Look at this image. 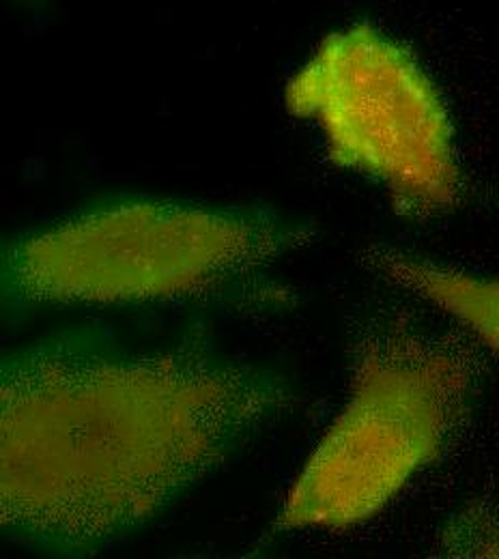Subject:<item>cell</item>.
<instances>
[{
	"label": "cell",
	"mask_w": 499,
	"mask_h": 559,
	"mask_svg": "<svg viewBox=\"0 0 499 559\" xmlns=\"http://www.w3.org/2000/svg\"><path fill=\"white\" fill-rule=\"evenodd\" d=\"M352 366V394L288 490L274 534L347 530L379 514L470 414L474 364L448 341L375 325L357 341Z\"/></svg>",
	"instance_id": "3957f363"
},
{
	"label": "cell",
	"mask_w": 499,
	"mask_h": 559,
	"mask_svg": "<svg viewBox=\"0 0 499 559\" xmlns=\"http://www.w3.org/2000/svg\"><path fill=\"white\" fill-rule=\"evenodd\" d=\"M439 545L454 558H499V506L461 510L445 523Z\"/></svg>",
	"instance_id": "8992f818"
},
{
	"label": "cell",
	"mask_w": 499,
	"mask_h": 559,
	"mask_svg": "<svg viewBox=\"0 0 499 559\" xmlns=\"http://www.w3.org/2000/svg\"><path fill=\"white\" fill-rule=\"evenodd\" d=\"M288 112L319 126L338 168L379 181L409 217L461 199L454 130L416 57L370 24L328 35L286 84Z\"/></svg>",
	"instance_id": "277c9868"
},
{
	"label": "cell",
	"mask_w": 499,
	"mask_h": 559,
	"mask_svg": "<svg viewBox=\"0 0 499 559\" xmlns=\"http://www.w3.org/2000/svg\"><path fill=\"white\" fill-rule=\"evenodd\" d=\"M285 372L199 334L130 345L70 325L0 364V525L9 543L86 558L141 534L290 416Z\"/></svg>",
	"instance_id": "6da1fadb"
},
{
	"label": "cell",
	"mask_w": 499,
	"mask_h": 559,
	"mask_svg": "<svg viewBox=\"0 0 499 559\" xmlns=\"http://www.w3.org/2000/svg\"><path fill=\"white\" fill-rule=\"evenodd\" d=\"M366 261L381 276L454 317L499 357V280L472 276L394 248H372Z\"/></svg>",
	"instance_id": "5b68a950"
},
{
	"label": "cell",
	"mask_w": 499,
	"mask_h": 559,
	"mask_svg": "<svg viewBox=\"0 0 499 559\" xmlns=\"http://www.w3.org/2000/svg\"><path fill=\"white\" fill-rule=\"evenodd\" d=\"M314 230L268 205L108 194L2 243L11 314L205 299L265 274Z\"/></svg>",
	"instance_id": "7a4b0ae2"
}]
</instances>
